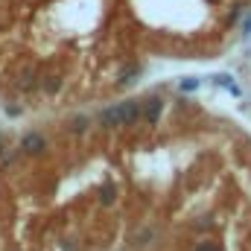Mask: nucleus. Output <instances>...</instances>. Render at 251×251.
<instances>
[{
	"mask_svg": "<svg viewBox=\"0 0 251 251\" xmlns=\"http://www.w3.org/2000/svg\"><path fill=\"white\" fill-rule=\"evenodd\" d=\"M21 152L29 155V158L44 155V152H47V137H44L41 131H26V134L21 137Z\"/></svg>",
	"mask_w": 251,
	"mask_h": 251,
	"instance_id": "1",
	"label": "nucleus"
},
{
	"mask_svg": "<svg viewBox=\"0 0 251 251\" xmlns=\"http://www.w3.org/2000/svg\"><path fill=\"white\" fill-rule=\"evenodd\" d=\"M100 126H102V128H117V126H126L123 102H114V105L102 108V111H100Z\"/></svg>",
	"mask_w": 251,
	"mask_h": 251,
	"instance_id": "2",
	"label": "nucleus"
},
{
	"mask_svg": "<svg viewBox=\"0 0 251 251\" xmlns=\"http://www.w3.org/2000/svg\"><path fill=\"white\" fill-rule=\"evenodd\" d=\"M161 114H164V100L161 97H146L143 100V120L149 126H155L161 120Z\"/></svg>",
	"mask_w": 251,
	"mask_h": 251,
	"instance_id": "3",
	"label": "nucleus"
},
{
	"mask_svg": "<svg viewBox=\"0 0 251 251\" xmlns=\"http://www.w3.org/2000/svg\"><path fill=\"white\" fill-rule=\"evenodd\" d=\"M123 117L126 126H137L143 120V100H126L123 102Z\"/></svg>",
	"mask_w": 251,
	"mask_h": 251,
	"instance_id": "4",
	"label": "nucleus"
},
{
	"mask_svg": "<svg viewBox=\"0 0 251 251\" xmlns=\"http://www.w3.org/2000/svg\"><path fill=\"white\" fill-rule=\"evenodd\" d=\"M15 88H18V91H24V94L35 91V88H38V73H35L32 67H24V70L18 73V79H15Z\"/></svg>",
	"mask_w": 251,
	"mask_h": 251,
	"instance_id": "5",
	"label": "nucleus"
},
{
	"mask_svg": "<svg viewBox=\"0 0 251 251\" xmlns=\"http://www.w3.org/2000/svg\"><path fill=\"white\" fill-rule=\"evenodd\" d=\"M38 88H41L47 97H56V94L62 91V76H56V73H44V76H38Z\"/></svg>",
	"mask_w": 251,
	"mask_h": 251,
	"instance_id": "6",
	"label": "nucleus"
},
{
	"mask_svg": "<svg viewBox=\"0 0 251 251\" xmlns=\"http://www.w3.org/2000/svg\"><path fill=\"white\" fill-rule=\"evenodd\" d=\"M114 201H117V187L108 181V184L100 187V204H102V207H111Z\"/></svg>",
	"mask_w": 251,
	"mask_h": 251,
	"instance_id": "7",
	"label": "nucleus"
},
{
	"mask_svg": "<svg viewBox=\"0 0 251 251\" xmlns=\"http://www.w3.org/2000/svg\"><path fill=\"white\" fill-rule=\"evenodd\" d=\"M88 126H91V117H85V114H79V117H70V120H67V128H70L73 134H85V131H88Z\"/></svg>",
	"mask_w": 251,
	"mask_h": 251,
	"instance_id": "8",
	"label": "nucleus"
},
{
	"mask_svg": "<svg viewBox=\"0 0 251 251\" xmlns=\"http://www.w3.org/2000/svg\"><path fill=\"white\" fill-rule=\"evenodd\" d=\"M137 76H140V64H128L126 70H120V76H117V85H131Z\"/></svg>",
	"mask_w": 251,
	"mask_h": 251,
	"instance_id": "9",
	"label": "nucleus"
},
{
	"mask_svg": "<svg viewBox=\"0 0 251 251\" xmlns=\"http://www.w3.org/2000/svg\"><path fill=\"white\" fill-rule=\"evenodd\" d=\"M213 82H216L219 88H228L231 94H240V88H237V82H234V76H231V73H216V76H213Z\"/></svg>",
	"mask_w": 251,
	"mask_h": 251,
	"instance_id": "10",
	"label": "nucleus"
},
{
	"mask_svg": "<svg viewBox=\"0 0 251 251\" xmlns=\"http://www.w3.org/2000/svg\"><path fill=\"white\" fill-rule=\"evenodd\" d=\"M199 85H201V79H196V76H184V79L178 82L181 94H193V91H199Z\"/></svg>",
	"mask_w": 251,
	"mask_h": 251,
	"instance_id": "11",
	"label": "nucleus"
},
{
	"mask_svg": "<svg viewBox=\"0 0 251 251\" xmlns=\"http://www.w3.org/2000/svg\"><path fill=\"white\" fill-rule=\"evenodd\" d=\"M196 251H222V246L213 243V240H201V243L196 246Z\"/></svg>",
	"mask_w": 251,
	"mask_h": 251,
	"instance_id": "12",
	"label": "nucleus"
},
{
	"mask_svg": "<svg viewBox=\"0 0 251 251\" xmlns=\"http://www.w3.org/2000/svg\"><path fill=\"white\" fill-rule=\"evenodd\" d=\"M6 114H9V117H18V114H21V108H18V105H9V102H6Z\"/></svg>",
	"mask_w": 251,
	"mask_h": 251,
	"instance_id": "13",
	"label": "nucleus"
},
{
	"mask_svg": "<svg viewBox=\"0 0 251 251\" xmlns=\"http://www.w3.org/2000/svg\"><path fill=\"white\" fill-rule=\"evenodd\" d=\"M246 38H251V15H249V21H246Z\"/></svg>",
	"mask_w": 251,
	"mask_h": 251,
	"instance_id": "14",
	"label": "nucleus"
},
{
	"mask_svg": "<svg viewBox=\"0 0 251 251\" xmlns=\"http://www.w3.org/2000/svg\"><path fill=\"white\" fill-rule=\"evenodd\" d=\"M3 149H6V146H3V137H0V155H3Z\"/></svg>",
	"mask_w": 251,
	"mask_h": 251,
	"instance_id": "15",
	"label": "nucleus"
},
{
	"mask_svg": "<svg viewBox=\"0 0 251 251\" xmlns=\"http://www.w3.org/2000/svg\"><path fill=\"white\" fill-rule=\"evenodd\" d=\"M21 3H35V0H21Z\"/></svg>",
	"mask_w": 251,
	"mask_h": 251,
	"instance_id": "16",
	"label": "nucleus"
}]
</instances>
